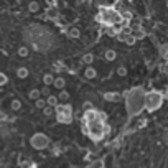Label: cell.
I'll use <instances>...</instances> for the list:
<instances>
[{
    "label": "cell",
    "mask_w": 168,
    "mask_h": 168,
    "mask_svg": "<svg viewBox=\"0 0 168 168\" xmlns=\"http://www.w3.org/2000/svg\"><path fill=\"white\" fill-rule=\"evenodd\" d=\"M145 94L147 91L143 88H133L122 92V96L125 97V110L129 117H135L145 109Z\"/></svg>",
    "instance_id": "6da1fadb"
},
{
    "label": "cell",
    "mask_w": 168,
    "mask_h": 168,
    "mask_svg": "<svg viewBox=\"0 0 168 168\" xmlns=\"http://www.w3.org/2000/svg\"><path fill=\"white\" fill-rule=\"evenodd\" d=\"M55 76H51V74H45L43 76V83H45V86L48 88V86H51V84H55Z\"/></svg>",
    "instance_id": "44dd1931"
},
{
    "label": "cell",
    "mask_w": 168,
    "mask_h": 168,
    "mask_svg": "<svg viewBox=\"0 0 168 168\" xmlns=\"http://www.w3.org/2000/svg\"><path fill=\"white\" fill-rule=\"evenodd\" d=\"M7 83H8V76L5 73H2L0 74V86H5Z\"/></svg>",
    "instance_id": "f546056e"
},
{
    "label": "cell",
    "mask_w": 168,
    "mask_h": 168,
    "mask_svg": "<svg viewBox=\"0 0 168 168\" xmlns=\"http://www.w3.org/2000/svg\"><path fill=\"white\" fill-rule=\"evenodd\" d=\"M55 86L56 89H59V91H63L64 89V86H66V79L63 78V76H56V79H55Z\"/></svg>",
    "instance_id": "30bf717a"
},
{
    "label": "cell",
    "mask_w": 168,
    "mask_h": 168,
    "mask_svg": "<svg viewBox=\"0 0 168 168\" xmlns=\"http://www.w3.org/2000/svg\"><path fill=\"white\" fill-rule=\"evenodd\" d=\"M30 143H31L33 148H36V150H45V148L50 147V138H48V135H45V133L38 132L30 138Z\"/></svg>",
    "instance_id": "8992f818"
},
{
    "label": "cell",
    "mask_w": 168,
    "mask_h": 168,
    "mask_svg": "<svg viewBox=\"0 0 168 168\" xmlns=\"http://www.w3.org/2000/svg\"><path fill=\"white\" fill-rule=\"evenodd\" d=\"M55 69H56V71H61V69H64V64H55Z\"/></svg>",
    "instance_id": "d6a6232c"
},
{
    "label": "cell",
    "mask_w": 168,
    "mask_h": 168,
    "mask_svg": "<svg viewBox=\"0 0 168 168\" xmlns=\"http://www.w3.org/2000/svg\"><path fill=\"white\" fill-rule=\"evenodd\" d=\"M17 53H18V56H22V58H25V56H28V53H30V50H28L27 46H20L17 50Z\"/></svg>",
    "instance_id": "484cf974"
},
{
    "label": "cell",
    "mask_w": 168,
    "mask_h": 168,
    "mask_svg": "<svg viewBox=\"0 0 168 168\" xmlns=\"http://www.w3.org/2000/svg\"><path fill=\"white\" fill-rule=\"evenodd\" d=\"M68 36L69 38H79L81 36V30L79 28H76V27H71L69 31H68Z\"/></svg>",
    "instance_id": "ac0fdd59"
},
{
    "label": "cell",
    "mask_w": 168,
    "mask_h": 168,
    "mask_svg": "<svg viewBox=\"0 0 168 168\" xmlns=\"http://www.w3.org/2000/svg\"><path fill=\"white\" fill-rule=\"evenodd\" d=\"M121 97H122V96L119 92H114V91H107V92L102 94V99L107 100V102H119Z\"/></svg>",
    "instance_id": "9c48e42d"
},
{
    "label": "cell",
    "mask_w": 168,
    "mask_h": 168,
    "mask_svg": "<svg viewBox=\"0 0 168 168\" xmlns=\"http://www.w3.org/2000/svg\"><path fill=\"white\" fill-rule=\"evenodd\" d=\"M8 121V116H7V112H2V122H7Z\"/></svg>",
    "instance_id": "836d02e7"
},
{
    "label": "cell",
    "mask_w": 168,
    "mask_h": 168,
    "mask_svg": "<svg viewBox=\"0 0 168 168\" xmlns=\"http://www.w3.org/2000/svg\"><path fill=\"white\" fill-rule=\"evenodd\" d=\"M163 104V92L160 91H148L145 94V110L155 112L162 107Z\"/></svg>",
    "instance_id": "277c9868"
},
{
    "label": "cell",
    "mask_w": 168,
    "mask_h": 168,
    "mask_svg": "<svg viewBox=\"0 0 168 168\" xmlns=\"http://www.w3.org/2000/svg\"><path fill=\"white\" fill-rule=\"evenodd\" d=\"M110 130H112V127H110L109 124L102 122V121L92 122V124H89V125H83V133L88 135L92 142L104 140V138L110 133Z\"/></svg>",
    "instance_id": "3957f363"
},
{
    "label": "cell",
    "mask_w": 168,
    "mask_h": 168,
    "mask_svg": "<svg viewBox=\"0 0 168 168\" xmlns=\"http://www.w3.org/2000/svg\"><path fill=\"white\" fill-rule=\"evenodd\" d=\"M81 61H83L84 64L91 66V63L94 61V55H91V53H86V55H83V58H81Z\"/></svg>",
    "instance_id": "ffe728a7"
},
{
    "label": "cell",
    "mask_w": 168,
    "mask_h": 168,
    "mask_svg": "<svg viewBox=\"0 0 168 168\" xmlns=\"http://www.w3.org/2000/svg\"><path fill=\"white\" fill-rule=\"evenodd\" d=\"M20 168H36V165L33 163L31 160H28V158H25V160H20Z\"/></svg>",
    "instance_id": "e0dca14e"
},
{
    "label": "cell",
    "mask_w": 168,
    "mask_h": 168,
    "mask_svg": "<svg viewBox=\"0 0 168 168\" xmlns=\"http://www.w3.org/2000/svg\"><path fill=\"white\" fill-rule=\"evenodd\" d=\"M97 121H102V122L107 121L105 112H100V110L94 109V107L89 109V110H84V114H83V125H89V124L97 122Z\"/></svg>",
    "instance_id": "5b68a950"
},
{
    "label": "cell",
    "mask_w": 168,
    "mask_h": 168,
    "mask_svg": "<svg viewBox=\"0 0 168 168\" xmlns=\"http://www.w3.org/2000/svg\"><path fill=\"white\" fill-rule=\"evenodd\" d=\"M41 94H45L46 97H48V96H51V94H50V89H48V88H45V89H41Z\"/></svg>",
    "instance_id": "1f68e13d"
},
{
    "label": "cell",
    "mask_w": 168,
    "mask_h": 168,
    "mask_svg": "<svg viewBox=\"0 0 168 168\" xmlns=\"http://www.w3.org/2000/svg\"><path fill=\"white\" fill-rule=\"evenodd\" d=\"M55 117H56V122L64 124V125H68V124L73 122V116H55Z\"/></svg>",
    "instance_id": "7c38bea8"
},
{
    "label": "cell",
    "mask_w": 168,
    "mask_h": 168,
    "mask_svg": "<svg viewBox=\"0 0 168 168\" xmlns=\"http://www.w3.org/2000/svg\"><path fill=\"white\" fill-rule=\"evenodd\" d=\"M162 138H163V142H166V143H168V132L163 133V137H162Z\"/></svg>",
    "instance_id": "e575fe53"
},
{
    "label": "cell",
    "mask_w": 168,
    "mask_h": 168,
    "mask_svg": "<svg viewBox=\"0 0 168 168\" xmlns=\"http://www.w3.org/2000/svg\"><path fill=\"white\" fill-rule=\"evenodd\" d=\"M117 76H122V78L124 76H127V68L125 66H119L117 68Z\"/></svg>",
    "instance_id": "f1b7e54d"
},
{
    "label": "cell",
    "mask_w": 168,
    "mask_h": 168,
    "mask_svg": "<svg viewBox=\"0 0 168 168\" xmlns=\"http://www.w3.org/2000/svg\"><path fill=\"white\" fill-rule=\"evenodd\" d=\"M83 109H84V110H89V109H92V104H91V102H84Z\"/></svg>",
    "instance_id": "4dcf8cb0"
},
{
    "label": "cell",
    "mask_w": 168,
    "mask_h": 168,
    "mask_svg": "<svg viewBox=\"0 0 168 168\" xmlns=\"http://www.w3.org/2000/svg\"><path fill=\"white\" fill-rule=\"evenodd\" d=\"M58 96H48V97H46V102H48V105H51V107H56V105H58L59 102H58Z\"/></svg>",
    "instance_id": "2e32d148"
},
{
    "label": "cell",
    "mask_w": 168,
    "mask_h": 168,
    "mask_svg": "<svg viewBox=\"0 0 168 168\" xmlns=\"http://www.w3.org/2000/svg\"><path fill=\"white\" fill-rule=\"evenodd\" d=\"M43 116H46V117H50V116H56L55 107H51V105H46V107L43 109Z\"/></svg>",
    "instance_id": "7402d4cb"
},
{
    "label": "cell",
    "mask_w": 168,
    "mask_h": 168,
    "mask_svg": "<svg viewBox=\"0 0 168 168\" xmlns=\"http://www.w3.org/2000/svg\"><path fill=\"white\" fill-rule=\"evenodd\" d=\"M166 20H168V18H166Z\"/></svg>",
    "instance_id": "74e56055"
},
{
    "label": "cell",
    "mask_w": 168,
    "mask_h": 168,
    "mask_svg": "<svg viewBox=\"0 0 168 168\" xmlns=\"http://www.w3.org/2000/svg\"><path fill=\"white\" fill-rule=\"evenodd\" d=\"M55 110L56 116H73V105L71 104H58Z\"/></svg>",
    "instance_id": "52a82bcc"
},
{
    "label": "cell",
    "mask_w": 168,
    "mask_h": 168,
    "mask_svg": "<svg viewBox=\"0 0 168 168\" xmlns=\"http://www.w3.org/2000/svg\"><path fill=\"white\" fill-rule=\"evenodd\" d=\"M35 105L38 109H45L46 105H48V102H46V99H43V97H40L38 100H35Z\"/></svg>",
    "instance_id": "4316f807"
},
{
    "label": "cell",
    "mask_w": 168,
    "mask_h": 168,
    "mask_svg": "<svg viewBox=\"0 0 168 168\" xmlns=\"http://www.w3.org/2000/svg\"><path fill=\"white\" fill-rule=\"evenodd\" d=\"M116 58H117V53L114 51V50H107V51L104 53V59L109 61V63H110V61H114Z\"/></svg>",
    "instance_id": "5bb4252c"
},
{
    "label": "cell",
    "mask_w": 168,
    "mask_h": 168,
    "mask_svg": "<svg viewBox=\"0 0 168 168\" xmlns=\"http://www.w3.org/2000/svg\"><path fill=\"white\" fill-rule=\"evenodd\" d=\"M45 17L48 18V20H51V22H58L59 20V17H61V13L58 8H53V7H48V10L45 13Z\"/></svg>",
    "instance_id": "ba28073f"
},
{
    "label": "cell",
    "mask_w": 168,
    "mask_h": 168,
    "mask_svg": "<svg viewBox=\"0 0 168 168\" xmlns=\"http://www.w3.org/2000/svg\"><path fill=\"white\" fill-rule=\"evenodd\" d=\"M28 97L31 100H38L41 97V89H31L30 92H28Z\"/></svg>",
    "instance_id": "9a60e30c"
},
{
    "label": "cell",
    "mask_w": 168,
    "mask_h": 168,
    "mask_svg": "<svg viewBox=\"0 0 168 168\" xmlns=\"http://www.w3.org/2000/svg\"><path fill=\"white\" fill-rule=\"evenodd\" d=\"M96 76H97V71H96L92 66H88V68H86V71H84V78H86V79H94Z\"/></svg>",
    "instance_id": "8fae6325"
},
{
    "label": "cell",
    "mask_w": 168,
    "mask_h": 168,
    "mask_svg": "<svg viewBox=\"0 0 168 168\" xmlns=\"http://www.w3.org/2000/svg\"><path fill=\"white\" fill-rule=\"evenodd\" d=\"M17 76H18L20 79H25L27 76H28V69H27V68H18V69H17Z\"/></svg>",
    "instance_id": "cb8c5ba5"
},
{
    "label": "cell",
    "mask_w": 168,
    "mask_h": 168,
    "mask_svg": "<svg viewBox=\"0 0 168 168\" xmlns=\"http://www.w3.org/2000/svg\"><path fill=\"white\" fill-rule=\"evenodd\" d=\"M102 168H105V166H102Z\"/></svg>",
    "instance_id": "8d00e7d4"
},
{
    "label": "cell",
    "mask_w": 168,
    "mask_h": 168,
    "mask_svg": "<svg viewBox=\"0 0 168 168\" xmlns=\"http://www.w3.org/2000/svg\"><path fill=\"white\" fill-rule=\"evenodd\" d=\"M58 99L59 100H68L69 99V92H68V91H59V94H58Z\"/></svg>",
    "instance_id": "83f0119b"
},
{
    "label": "cell",
    "mask_w": 168,
    "mask_h": 168,
    "mask_svg": "<svg viewBox=\"0 0 168 168\" xmlns=\"http://www.w3.org/2000/svg\"><path fill=\"white\" fill-rule=\"evenodd\" d=\"M28 10H30L31 13L38 12V10H40V3H38V2H30V3H28Z\"/></svg>",
    "instance_id": "d4e9b609"
},
{
    "label": "cell",
    "mask_w": 168,
    "mask_h": 168,
    "mask_svg": "<svg viewBox=\"0 0 168 168\" xmlns=\"http://www.w3.org/2000/svg\"><path fill=\"white\" fill-rule=\"evenodd\" d=\"M10 107H12V110H20L22 109V100H18V99H13L12 100V104H10Z\"/></svg>",
    "instance_id": "603a6c76"
},
{
    "label": "cell",
    "mask_w": 168,
    "mask_h": 168,
    "mask_svg": "<svg viewBox=\"0 0 168 168\" xmlns=\"http://www.w3.org/2000/svg\"><path fill=\"white\" fill-rule=\"evenodd\" d=\"M102 166H104V160L102 158H96V160L89 162V165L86 168H102Z\"/></svg>",
    "instance_id": "4fadbf2b"
},
{
    "label": "cell",
    "mask_w": 168,
    "mask_h": 168,
    "mask_svg": "<svg viewBox=\"0 0 168 168\" xmlns=\"http://www.w3.org/2000/svg\"><path fill=\"white\" fill-rule=\"evenodd\" d=\"M122 18H124V25H127V23L133 18V13L130 10H124L122 12Z\"/></svg>",
    "instance_id": "d6986e66"
},
{
    "label": "cell",
    "mask_w": 168,
    "mask_h": 168,
    "mask_svg": "<svg viewBox=\"0 0 168 168\" xmlns=\"http://www.w3.org/2000/svg\"><path fill=\"white\" fill-rule=\"evenodd\" d=\"M165 5H166V8H168V2H166V3H165Z\"/></svg>",
    "instance_id": "d590c367"
},
{
    "label": "cell",
    "mask_w": 168,
    "mask_h": 168,
    "mask_svg": "<svg viewBox=\"0 0 168 168\" xmlns=\"http://www.w3.org/2000/svg\"><path fill=\"white\" fill-rule=\"evenodd\" d=\"M96 22L100 25L112 28L117 25H124V18H122V12L116 8V5H107V7H100L97 15H96Z\"/></svg>",
    "instance_id": "7a4b0ae2"
}]
</instances>
